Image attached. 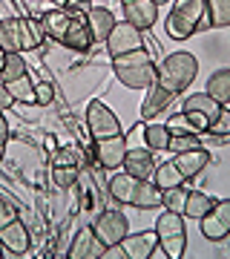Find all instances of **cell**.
<instances>
[{"instance_id":"cell-1","label":"cell","mask_w":230,"mask_h":259,"mask_svg":"<svg viewBox=\"0 0 230 259\" xmlns=\"http://www.w3.org/2000/svg\"><path fill=\"white\" fill-rule=\"evenodd\" d=\"M112 72L129 90H150L158 81V66L144 47L135 49V52H127V55L112 58Z\"/></svg>"},{"instance_id":"cell-2","label":"cell","mask_w":230,"mask_h":259,"mask_svg":"<svg viewBox=\"0 0 230 259\" xmlns=\"http://www.w3.org/2000/svg\"><path fill=\"white\" fill-rule=\"evenodd\" d=\"M210 26L207 18V0H173V12L167 15L164 29L173 40H187L196 32Z\"/></svg>"},{"instance_id":"cell-3","label":"cell","mask_w":230,"mask_h":259,"mask_svg":"<svg viewBox=\"0 0 230 259\" xmlns=\"http://www.w3.org/2000/svg\"><path fill=\"white\" fill-rule=\"evenodd\" d=\"M158 66V83L167 87V90H173L175 95L184 93L190 83L196 81V75H199V61H196L193 52H170V55L161 61Z\"/></svg>"},{"instance_id":"cell-4","label":"cell","mask_w":230,"mask_h":259,"mask_svg":"<svg viewBox=\"0 0 230 259\" xmlns=\"http://www.w3.org/2000/svg\"><path fill=\"white\" fill-rule=\"evenodd\" d=\"M156 233H158V245L167 250L170 259H181L187 250V228H184V213L164 210L156 219Z\"/></svg>"},{"instance_id":"cell-5","label":"cell","mask_w":230,"mask_h":259,"mask_svg":"<svg viewBox=\"0 0 230 259\" xmlns=\"http://www.w3.org/2000/svg\"><path fill=\"white\" fill-rule=\"evenodd\" d=\"M86 130H89V136L95 141L112 139V136H121V121L104 101H89V107H86Z\"/></svg>"},{"instance_id":"cell-6","label":"cell","mask_w":230,"mask_h":259,"mask_svg":"<svg viewBox=\"0 0 230 259\" xmlns=\"http://www.w3.org/2000/svg\"><path fill=\"white\" fill-rule=\"evenodd\" d=\"M202 236L210 242H221L230 236V199L213 202V207L204 213L202 219Z\"/></svg>"},{"instance_id":"cell-7","label":"cell","mask_w":230,"mask_h":259,"mask_svg":"<svg viewBox=\"0 0 230 259\" xmlns=\"http://www.w3.org/2000/svg\"><path fill=\"white\" fill-rule=\"evenodd\" d=\"M181 112L199 127V133H204V130L210 127V121L221 112V104L216 101V98H210L207 93H193V95L184 98V110Z\"/></svg>"},{"instance_id":"cell-8","label":"cell","mask_w":230,"mask_h":259,"mask_svg":"<svg viewBox=\"0 0 230 259\" xmlns=\"http://www.w3.org/2000/svg\"><path fill=\"white\" fill-rule=\"evenodd\" d=\"M104 47L110 52V58H118V55H127V52H135V49L144 47V40H141V29L127 23V20H115V26H112L110 37L104 40Z\"/></svg>"},{"instance_id":"cell-9","label":"cell","mask_w":230,"mask_h":259,"mask_svg":"<svg viewBox=\"0 0 230 259\" xmlns=\"http://www.w3.org/2000/svg\"><path fill=\"white\" fill-rule=\"evenodd\" d=\"M92 231L98 233V239H101L107 248H110V245H118V242L129 233V222H127V216H124L121 210L110 207V210H104L101 216L95 219Z\"/></svg>"},{"instance_id":"cell-10","label":"cell","mask_w":230,"mask_h":259,"mask_svg":"<svg viewBox=\"0 0 230 259\" xmlns=\"http://www.w3.org/2000/svg\"><path fill=\"white\" fill-rule=\"evenodd\" d=\"M124 156H127V141H124V133L121 136H112V139H101L95 141V158L104 170H121L124 167Z\"/></svg>"},{"instance_id":"cell-11","label":"cell","mask_w":230,"mask_h":259,"mask_svg":"<svg viewBox=\"0 0 230 259\" xmlns=\"http://www.w3.org/2000/svg\"><path fill=\"white\" fill-rule=\"evenodd\" d=\"M121 9H124V20L138 26L141 32L156 26L158 20V6L153 0H121Z\"/></svg>"},{"instance_id":"cell-12","label":"cell","mask_w":230,"mask_h":259,"mask_svg":"<svg viewBox=\"0 0 230 259\" xmlns=\"http://www.w3.org/2000/svg\"><path fill=\"white\" fill-rule=\"evenodd\" d=\"M104 250H107V245L98 239V233L92 228H81L78 236L72 239V245H69V250H66V256L69 259H101Z\"/></svg>"},{"instance_id":"cell-13","label":"cell","mask_w":230,"mask_h":259,"mask_svg":"<svg viewBox=\"0 0 230 259\" xmlns=\"http://www.w3.org/2000/svg\"><path fill=\"white\" fill-rule=\"evenodd\" d=\"M0 245L9 256H23L29 250V228L23 225V219H15V222L3 225L0 228Z\"/></svg>"},{"instance_id":"cell-14","label":"cell","mask_w":230,"mask_h":259,"mask_svg":"<svg viewBox=\"0 0 230 259\" xmlns=\"http://www.w3.org/2000/svg\"><path fill=\"white\" fill-rule=\"evenodd\" d=\"M156 167H158V161L153 158V150L150 147H135V150H127L124 167H121V170H127L129 176H135V179H153Z\"/></svg>"},{"instance_id":"cell-15","label":"cell","mask_w":230,"mask_h":259,"mask_svg":"<svg viewBox=\"0 0 230 259\" xmlns=\"http://www.w3.org/2000/svg\"><path fill=\"white\" fill-rule=\"evenodd\" d=\"M121 248L127 253V259H150V253L158 248V233L144 231V233H127L121 239Z\"/></svg>"},{"instance_id":"cell-16","label":"cell","mask_w":230,"mask_h":259,"mask_svg":"<svg viewBox=\"0 0 230 259\" xmlns=\"http://www.w3.org/2000/svg\"><path fill=\"white\" fill-rule=\"evenodd\" d=\"M83 15H86V26H89L92 44H104L110 37L112 26H115V15L110 9H104V6H89Z\"/></svg>"},{"instance_id":"cell-17","label":"cell","mask_w":230,"mask_h":259,"mask_svg":"<svg viewBox=\"0 0 230 259\" xmlns=\"http://www.w3.org/2000/svg\"><path fill=\"white\" fill-rule=\"evenodd\" d=\"M173 98H175L173 90H167V87H161V83L156 81L147 90V98L141 104V121H150V118H156V115H161V110H167Z\"/></svg>"},{"instance_id":"cell-18","label":"cell","mask_w":230,"mask_h":259,"mask_svg":"<svg viewBox=\"0 0 230 259\" xmlns=\"http://www.w3.org/2000/svg\"><path fill=\"white\" fill-rule=\"evenodd\" d=\"M164 202V190L153 182V179H138L135 193H132V207L138 210H156Z\"/></svg>"},{"instance_id":"cell-19","label":"cell","mask_w":230,"mask_h":259,"mask_svg":"<svg viewBox=\"0 0 230 259\" xmlns=\"http://www.w3.org/2000/svg\"><path fill=\"white\" fill-rule=\"evenodd\" d=\"M173 161H175V167L181 170V176L190 182V179H196V176H199V173L204 170V167L210 164V153H207L204 147L187 150V153H175Z\"/></svg>"},{"instance_id":"cell-20","label":"cell","mask_w":230,"mask_h":259,"mask_svg":"<svg viewBox=\"0 0 230 259\" xmlns=\"http://www.w3.org/2000/svg\"><path fill=\"white\" fill-rule=\"evenodd\" d=\"M69 20H72V12H64V9L43 12V18H40L43 35H46V37H52L55 44H61V47H64L66 32H69Z\"/></svg>"},{"instance_id":"cell-21","label":"cell","mask_w":230,"mask_h":259,"mask_svg":"<svg viewBox=\"0 0 230 259\" xmlns=\"http://www.w3.org/2000/svg\"><path fill=\"white\" fill-rule=\"evenodd\" d=\"M135 185H138V179L129 176L127 170H112L110 182H107V190H110V196H112L118 204H132Z\"/></svg>"},{"instance_id":"cell-22","label":"cell","mask_w":230,"mask_h":259,"mask_svg":"<svg viewBox=\"0 0 230 259\" xmlns=\"http://www.w3.org/2000/svg\"><path fill=\"white\" fill-rule=\"evenodd\" d=\"M64 47L78 49V52H86V49L92 47V35H89V26H86V15H75L72 12V20H69V32H66Z\"/></svg>"},{"instance_id":"cell-23","label":"cell","mask_w":230,"mask_h":259,"mask_svg":"<svg viewBox=\"0 0 230 259\" xmlns=\"http://www.w3.org/2000/svg\"><path fill=\"white\" fill-rule=\"evenodd\" d=\"M204 93L216 98L221 107H230V69L227 66H221L216 72L207 78V87H204Z\"/></svg>"},{"instance_id":"cell-24","label":"cell","mask_w":230,"mask_h":259,"mask_svg":"<svg viewBox=\"0 0 230 259\" xmlns=\"http://www.w3.org/2000/svg\"><path fill=\"white\" fill-rule=\"evenodd\" d=\"M0 49L9 52H23V40H20V18H3L0 20Z\"/></svg>"},{"instance_id":"cell-25","label":"cell","mask_w":230,"mask_h":259,"mask_svg":"<svg viewBox=\"0 0 230 259\" xmlns=\"http://www.w3.org/2000/svg\"><path fill=\"white\" fill-rule=\"evenodd\" d=\"M213 196L202 193V190H187V202H184V216L187 219H202L204 213L213 207Z\"/></svg>"},{"instance_id":"cell-26","label":"cell","mask_w":230,"mask_h":259,"mask_svg":"<svg viewBox=\"0 0 230 259\" xmlns=\"http://www.w3.org/2000/svg\"><path fill=\"white\" fill-rule=\"evenodd\" d=\"M170 139H173V133L167 130V124H147V130H144V141L153 153L170 150Z\"/></svg>"},{"instance_id":"cell-27","label":"cell","mask_w":230,"mask_h":259,"mask_svg":"<svg viewBox=\"0 0 230 259\" xmlns=\"http://www.w3.org/2000/svg\"><path fill=\"white\" fill-rule=\"evenodd\" d=\"M153 182H156L161 190H167V187H175V185H184L187 179L181 176V170L175 167V161H161V164L156 167V173H153Z\"/></svg>"},{"instance_id":"cell-28","label":"cell","mask_w":230,"mask_h":259,"mask_svg":"<svg viewBox=\"0 0 230 259\" xmlns=\"http://www.w3.org/2000/svg\"><path fill=\"white\" fill-rule=\"evenodd\" d=\"M6 87H9V93H12V98H15V104H37L35 83H32L29 72L20 75V78H15V81H6Z\"/></svg>"},{"instance_id":"cell-29","label":"cell","mask_w":230,"mask_h":259,"mask_svg":"<svg viewBox=\"0 0 230 259\" xmlns=\"http://www.w3.org/2000/svg\"><path fill=\"white\" fill-rule=\"evenodd\" d=\"M20 40H23V52L40 47V40H43V26H40V20L20 18Z\"/></svg>"},{"instance_id":"cell-30","label":"cell","mask_w":230,"mask_h":259,"mask_svg":"<svg viewBox=\"0 0 230 259\" xmlns=\"http://www.w3.org/2000/svg\"><path fill=\"white\" fill-rule=\"evenodd\" d=\"M207 18L213 29L230 26V0H207Z\"/></svg>"},{"instance_id":"cell-31","label":"cell","mask_w":230,"mask_h":259,"mask_svg":"<svg viewBox=\"0 0 230 259\" xmlns=\"http://www.w3.org/2000/svg\"><path fill=\"white\" fill-rule=\"evenodd\" d=\"M26 64H23V55L20 52H9L6 55V61H3V69H0V78L3 81H15V78H20V75H26Z\"/></svg>"},{"instance_id":"cell-32","label":"cell","mask_w":230,"mask_h":259,"mask_svg":"<svg viewBox=\"0 0 230 259\" xmlns=\"http://www.w3.org/2000/svg\"><path fill=\"white\" fill-rule=\"evenodd\" d=\"M55 170V185L64 187V190H75L78 185V176H81V167L69 164V167H52Z\"/></svg>"},{"instance_id":"cell-33","label":"cell","mask_w":230,"mask_h":259,"mask_svg":"<svg viewBox=\"0 0 230 259\" xmlns=\"http://www.w3.org/2000/svg\"><path fill=\"white\" fill-rule=\"evenodd\" d=\"M207 136H216V139H227L230 136V107H221V112L210 121V127L204 130Z\"/></svg>"},{"instance_id":"cell-34","label":"cell","mask_w":230,"mask_h":259,"mask_svg":"<svg viewBox=\"0 0 230 259\" xmlns=\"http://www.w3.org/2000/svg\"><path fill=\"white\" fill-rule=\"evenodd\" d=\"M167 130H170V133H173V136H202V133H199V127H196L193 121L187 118V115H173V118L167 121Z\"/></svg>"},{"instance_id":"cell-35","label":"cell","mask_w":230,"mask_h":259,"mask_svg":"<svg viewBox=\"0 0 230 259\" xmlns=\"http://www.w3.org/2000/svg\"><path fill=\"white\" fill-rule=\"evenodd\" d=\"M184 202H187V190H184L181 185H175V187H167L164 190V207L167 210H175V213H184Z\"/></svg>"},{"instance_id":"cell-36","label":"cell","mask_w":230,"mask_h":259,"mask_svg":"<svg viewBox=\"0 0 230 259\" xmlns=\"http://www.w3.org/2000/svg\"><path fill=\"white\" fill-rule=\"evenodd\" d=\"M199 147H202L199 136H173L170 139V150L173 153H187V150H199Z\"/></svg>"},{"instance_id":"cell-37","label":"cell","mask_w":230,"mask_h":259,"mask_svg":"<svg viewBox=\"0 0 230 259\" xmlns=\"http://www.w3.org/2000/svg\"><path fill=\"white\" fill-rule=\"evenodd\" d=\"M144 130H147V124H141V121H138L135 127H132V130L127 133V136H124V141H127V150L147 147V141H144Z\"/></svg>"},{"instance_id":"cell-38","label":"cell","mask_w":230,"mask_h":259,"mask_svg":"<svg viewBox=\"0 0 230 259\" xmlns=\"http://www.w3.org/2000/svg\"><path fill=\"white\" fill-rule=\"evenodd\" d=\"M35 98L40 107H46V104H52V98H55V90H52V83H35Z\"/></svg>"},{"instance_id":"cell-39","label":"cell","mask_w":230,"mask_h":259,"mask_svg":"<svg viewBox=\"0 0 230 259\" xmlns=\"http://www.w3.org/2000/svg\"><path fill=\"white\" fill-rule=\"evenodd\" d=\"M15 219H18V210L12 207V202L0 199V228H3V225H9V222H15Z\"/></svg>"},{"instance_id":"cell-40","label":"cell","mask_w":230,"mask_h":259,"mask_svg":"<svg viewBox=\"0 0 230 259\" xmlns=\"http://www.w3.org/2000/svg\"><path fill=\"white\" fill-rule=\"evenodd\" d=\"M69 164H78V156H75L72 150H61V153H55L52 167H69Z\"/></svg>"},{"instance_id":"cell-41","label":"cell","mask_w":230,"mask_h":259,"mask_svg":"<svg viewBox=\"0 0 230 259\" xmlns=\"http://www.w3.org/2000/svg\"><path fill=\"white\" fill-rule=\"evenodd\" d=\"M15 104V98H12V93H9V87H6V81L0 78V112H6Z\"/></svg>"},{"instance_id":"cell-42","label":"cell","mask_w":230,"mask_h":259,"mask_svg":"<svg viewBox=\"0 0 230 259\" xmlns=\"http://www.w3.org/2000/svg\"><path fill=\"white\" fill-rule=\"evenodd\" d=\"M101 259H127V253H124V248H121V242H118V245H110V248L104 250Z\"/></svg>"},{"instance_id":"cell-43","label":"cell","mask_w":230,"mask_h":259,"mask_svg":"<svg viewBox=\"0 0 230 259\" xmlns=\"http://www.w3.org/2000/svg\"><path fill=\"white\" fill-rule=\"evenodd\" d=\"M6 141H9V121L0 112V144H6Z\"/></svg>"},{"instance_id":"cell-44","label":"cell","mask_w":230,"mask_h":259,"mask_svg":"<svg viewBox=\"0 0 230 259\" xmlns=\"http://www.w3.org/2000/svg\"><path fill=\"white\" fill-rule=\"evenodd\" d=\"M153 3H156L158 9H161V6H164V3H173V0H153Z\"/></svg>"},{"instance_id":"cell-45","label":"cell","mask_w":230,"mask_h":259,"mask_svg":"<svg viewBox=\"0 0 230 259\" xmlns=\"http://www.w3.org/2000/svg\"><path fill=\"white\" fill-rule=\"evenodd\" d=\"M3 61H6V52H3V49H0V69H3Z\"/></svg>"},{"instance_id":"cell-46","label":"cell","mask_w":230,"mask_h":259,"mask_svg":"<svg viewBox=\"0 0 230 259\" xmlns=\"http://www.w3.org/2000/svg\"><path fill=\"white\" fill-rule=\"evenodd\" d=\"M3 150H6V144H0V161H3Z\"/></svg>"},{"instance_id":"cell-47","label":"cell","mask_w":230,"mask_h":259,"mask_svg":"<svg viewBox=\"0 0 230 259\" xmlns=\"http://www.w3.org/2000/svg\"><path fill=\"white\" fill-rule=\"evenodd\" d=\"M0 256H6V253H3V245H0Z\"/></svg>"}]
</instances>
